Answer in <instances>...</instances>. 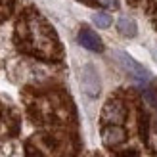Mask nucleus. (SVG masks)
<instances>
[{
    "label": "nucleus",
    "mask_w": 157,
    "mask_h": 157,
    "mask_svg": "<svg viewBox=\"0 0 157 157\" xmlns=\"http://www.w3.org/2000/svg\"><path fill=\"white\" fill-rule=\"evenodd\" d=\"M124 117V109L119 101H109V104L104 107V121L107 123H119Z\"/></svg>",
    "instance_id": "obj_5"
},
{
    "label": "nucleus",
    "mask_w": 157,
    "mask_h": 157,
    "mask_svg": "<svg viewBox=\"0 0 157 157\" xmlns=\"http://www.w3.org/2000/svg\"><path fill=\"white\" fill-rule=\"evenodd\" d=\"M104 6H107V8H117L119 6V0H100Z\"/></svg>",
    "instance_id": "obj_9"
},
{
    "label": "nucleus",
    "mask_w": 157,
    "mask_h": 157,
    "mask_svg": "<svg viewBox=\"0 0 157 157\" xmlns=\"http://www.w3.org/2000/svg\"><path fill=\"white\" fill-rule=\"evenodd\" d=\"M144 100H146L151 107L157 109V94H155V90H150V88L144 90Z\"/></svg>",
    "instance_id": "obj_8"
},
{
    "label": "nucleus",
    "mask_w": 157,
    "mask_h": 157,
    "mask_svg": "<svg viewBox=\"0 0 157 157\" xmlns=\"http://www.w3.org/2000/svg\"><path fill=\"white\" fill-rule=\"evenodd\" d=\"M92 21H94V25L100 27V29H109L111 27V15L105 13V12H96V13H92Z\"/></svg>",
    "instance_id": "obj_7"
},
{
    "label": "nucleus",
    "mask_w": 157,
    "mask_h": 157,
    "mask_svg": "<svg viewBox=\"0 0 157 157\" xmlns=\"http://www.w3.org/2000/svg\"><path fill=\"white\" fill-rule=\"evenodd\" d=\"M78 44L82 48L90 50V52H101L104 50V44H101V38L94 33L92 29H81L78 31Z\"/></svg>",
    "instance_id": "obj_3"
},
{
    "label": "nucleus",
    "mask_w": 157,
    "mask_h": 157,
    "mask_svg": "<svg viewBox=\"0 0 157 157\" xmlns=\"http://www.w3.org/2000/svg\"><path fill=\"white\" fill-rule=\"evenodd\" d=\"M115 58H117V61L121 63V67L124 69V71H127L128 75H132L138 82H147V81H150V77H151L150 71H147L144 65H140L132 56H128L127 52L117 50V52H115Z\"/></svg>",
    "instance_id": "obj_2"
},
{
    "label": "nucleus",
    "mask_w": 157,
    "mask_h": 157,
    "mask_svg": "<svg viewBox=\"0 0 157 157\" xmlns=\"http://www.w3.org/2000/svg\"><path fill=\"white\" fill-rule=\"evenodd\" d=\"M117 31L123 35V36H128V38H132V36H136V33H138V27H136V23H134V19H130V17H119L117 19Z\"/></svg>",
    "instance_id": "obj_6"
},
{
    "label": "nucleus",
    "mask_w": 157,
    "mask_h": 157,
    "mask_svg": "<svg viewBox=\"0 0 157 157\" xmlns=\"http://www.w3.org/2000/svg\"><path fill=\"white\" fill-rule=\"evenodd\" d=\"M81 86L82 92L90 98H98L101 92V78L98 75V69L92 63H84L81 71Z\"/></svg>",
    "instance_id": "obj_1"
},
{
    "label": "nucleus",
    "mask_w": 157,
    "mask_h": 157,
    "mask_svg": "<svg viewBox=\"0 0 157 157\" xmlns=\"http://www.w3.org/2000/svg\"><path fill=\"white\" fill-rule=\"evenodd\" d=\"M101 140H104L105 146H117L124 140V130L117 124H111V127H105L101 130Z\"/></svg>",
    "instance_id": "obj_4"
}]
</instances>
